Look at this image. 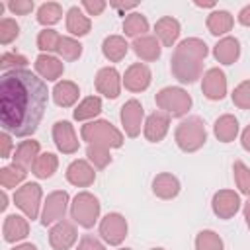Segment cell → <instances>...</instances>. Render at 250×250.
<instances>
[{"instance_id": "cell-1", "label": "cell", "mask_w": 250, "mask_h": 250, "mask_svg": "<svg viewBox=\"0 0 250 250\" xmlns=\"http://www.w3.org/2000/svg\"><path fill=\"white\" fill-rule=\"evenodd\" d=\"M49 92L43 78L27 68L2 74L0 80V123L6 133L29 137L37 131L47 109Z\"/></svg>"}, {"instance_id": "cell-2", "label": "cell", "mask_w": 250, "mask_h": 250, "mask_svg": "<svg viewBox=\"0 0 250 250\" xmlns=\"http://www.w3.org/2000/svg\"><path fill=\"white\" fill-rule=\"evenodd\" d=\"M209 49L205 41L197 37H188L180 41L172 53L170 59V70L174 78L182 84H193L197 78H201L203 72V61L207 57Z\"/></svg>"}, {"instance_id": "cell-3", "label": "cell", "mask_w": 250, "mask_h": 250, "mask_svg": "<svg viewBox=\"0 0 250 250\" xmlns=\"http://www.w3.org/2000/svg\"><path fill=\"white\" fill-rule=\"evenodd\" d=\"M174 139H176V145L180 146V150H184V152L199 150L207 141V131H205L203 119L193 115V117L180 121V125L176 127Z\"/></svg>"}, {"instance_id": "cell-4", "label": "cell", "mask_w": 250, "mask_h": 250, "mask_svg": "<svg viewBox=\"0 0 250 250\" xmlns=\"http://www.w3.org/2000/svg\"><path fill=\"white\" fill-rule=\"evenodd\" d=\"M80 135H82V141H86L88 145L98 143V145H105L109 148H119L125 141L121 131L105 119H96V121L82 125Z\"/></svg>"}, {"instance_id": "cell-5", "label": "cell", "mask_w": 250, "mask_h": 250, "mask_svg": "<svg viewBox=\"0 0 250 250\" xmlns=\"http://www.w3.org/2000/svg\"><path fill=\"white\" fill-rule=\"evenodd\" d=\"M154 100H156V105L164 113H168L172 117H182L191 107V96L184 88H180V86H166V88H162L156 94Z\"/></svg>"}, {"instance_id": "cell-6", "label": "cell", "mask_w": 250, "mask_h": 250, "mask_svg": "<svg viewBox=\"0 0 250 250\" xmlns=\"http://www.w3.org/2000/svg\"><path fill=\"white\" fill-rule=\"evenodd\" d=\"M70 217L84 229H92L100 217V201L90 191H80L70 203Z\"/></svg>"}, {"instance_id": "cell-7", "label": "cell", "mask_w": 250, "mask_h": 250, "mask_svg": "<svg viewBox=\"0 0 250 250\" xmlns=\"http://www.w3.org/2000/svg\"><path fill=\"white\" fill-rule=\"evenodd\" d=\"M41 197H43V191H41V186L39 184H23L21 188L16 189L14 193V203L16 207H20L23 211V215L27 219H37L39 217V205H41Z\"/></svg>"}, {"instance_id": "cell-8", "label": "cell", "mask_w": 250, "mask_h": 250, "mask_svg": "<svg viewBox=\"0 0 250 250\" xmlns=\"http://www.w3.org/2000/svg\"><path fill=\"white\" fill-rule=\"evenodd\" d=\"M100 236L107 244L119 246L127 236V219L121 213H107L100 221Z\"/></svg>"}, {"instance_id": "cell-9", "label": "cell", "mask_w": 250, "mask_h": 250, "mask_svg": "<svg viewBox=\"0 0 250 250\" xmlns=\"http://www.w3.org/2000/svg\"><path fill=\"white\" fill-rule=\"evenodd\" d=\"M66 207H68V193L62 191V189L51 191V193L47 195L45 203H43L41 225L47 227V225H55V223H59L61 219H64Z\"/></svg>"}, {"instance_id": "cell-10", "label": "cell", "mask_w": 250, "mask_h": 250, "mask_svg": "<svg viewBox=\"0 0 250 250\" xmlns=\"http://www.w3.org/2000/svg\"><path fill=\"white\" fill-rule=\"evenodd\" d=\"M119 117H121V125H123L127 137H137V135L141 133V125H145V123H143V119H145V109H143V105H141L139 100H135V98L127 100V102L121 105Z\"/></svg>"}, {"instance_id": "cell-11", "label": "cell", "mask_w": 250, "mask_h": 250, "mask_svg": "<svg viewBox=\"0 0 250 250\" xmlns=\"http://www.w3.org/2000/svg\"><path fill=\"white\" fill-rule=\"evenodd\" d=\"M76 238H78V230L74 223L66 219H61L49 230V244L53 246V250H68L76 242Z\"/></svg>"}, {"instance_id": "cell-12", "label": "cell", "mask_w": 250, "mask_h": 250, "mask_svg": "<svg viewBox=\"0 0 250 250\" xmlns=\"http://www.w3.org/2000/svg\"><path fill=\"white\" fill-rule=\"evenodd\" d=\"M240 197L234 189H219L213 199H211V207H213V213L219 217V219H230L238 213L240 209Z\"/></svg>"}, {"instance_id": "cell-13", "label": "cell", "mask_w": 250, "mask_h": 250, "mask_svg": "<svg viewBox=\"0 0 250 250\" xmlns=\"http://www.w3.org/2000/svg\"><path fill=\"white\" fill-rule=\"evenodd\" d=\"M201 92L207 100H223L227 96V76L221 68H209L201 78Z\"/></svg>"}, {"instance_id": "cell-14", "label": "cell", "mask_w": 250, "mask_h": 250, "mask_svg": "<svg viewBox=\"0 0 250 250\" xmlns=\"http://www.w3.org/2000/svg\"><path fill=\"white\" fill-rule=\"evenodd\" d=\"M53 143L62 154H74L78 150L80 141H78L70 121H57L53 125Z\"/></svg>"}, {"instance_id": "cell-15", "label": "cell", "mask_w": 250, "mask_h": 250, "mask_svg": "<svg viewBox=\"0 0 250 250\" xmlns=\"http://www.w3.org/2000/svg\"><path fill=\"white\" fill-rule=\"evenodd\" d=\"M121 82H123V78H121V74L117 72V68H113V66H104V68H100L98 74H96V90H98L102 96L109 98V100H115V98L119 96V92H121Z\"/></svg>"}, {"instance_id": "cell-16", "label": "cell", "mask_w": 250, "mask_h": 250, "mask_svg": "<svg viewBox=\"0 0 250 250\" xmlns=\"http://www.w3.org/2000/svg\"><path fill=\"white\" fill-rule=\"evenodd\" d=\"M150 80H152V72L143 62H133L123 74V84L129 92H145L150 86Z\"/></svg>"}, {"instance_id": "cell-17", "label": "cell", "mask_w": 250, "mask_h": 250, "mask_svg": "<svg viewBox=\"0 0 250 250\" xmlns=\"http://www.w3.org/2000/svg\"><path fill=\"white\" fill-rule=\"evenodd\" d=\"M168 129H170V115L164 111H152L143 125V133L150 143H160L166 137Z\"/></svg>"}, {"instance_id": "cell-18", "label": "cell", "mask_w": 250, "mask_h": 250, "mask_svg": "<svg viewBox=\"0 0 250 250\" xmlns=\"http://www.w3.org/2000/svg\"><path fill=\"white\" fill-rule=\"evenodd\" d=\"M66 180L76 186V188H88L94 184L96 180V172H94V166H90L88 160H72L66 168Z\"/></svg>"}, {"instance_id": "cell-19", "label": "cell", "mask_w": 250, "mask_h": 250, "mask_svg": "<svg viewBox=\"0 0 250 250\" xmlns=\"http://www.w3.org/2000/svg\"><path fill=\"white\" fill-rule=\"evenodd\" d=\"M213 57L221 64H232V62H236L238 57H240V41L236 37H230V35L219 39L217 45L213 47Z\"/></svg>"}, {"instance_id": "cell-20", "label": "cell", "mask_w": 250, "mask_h": 250, "mask_svg": "<svg viewBox=\"0 0 250 250\" xmlns=\"http://www.w3.org/2000/svg\"><path fill=\"white\" fill-rule=\"evenodd\" d=\"M62 70H64V64L49 53H41L35 59V72L47 82H55L57 78H61Z\"/></svg>"}, {"instance_id": "cell-21", "label": "cell", "mask_w": 250, "mask_h": 250, "mask_svg": "<svg viewBox=\"0 0 250 250\" xmlns=\"http://www.w3.org/2000/svg\"><path fill=\"white\" fill-rule=\"evenodd\" d=\"M2 234H4V240L6 242H18V240H23L27 234H29V223L25 217L21 215H8L4 219V225H2Z\"/></svg>"}, {"instance_id": "cell-22", "label": "cell", "mask_w": 250, "mask_h": 250, "mask_svg": "<svg viewBox=\"0 0 250 250\" xmlns=\"http://www.w3.org/2000/svg\"><path fill=\"white\" fill-rule=\"evenodd\" d=\"M154 33L164 47H172L180 37V21L172 16H162L154 23Z\"/></svg>"}, {"instance_id": "cell-23", "label": "cell", "mask_w": 250, "mask_h": 250, "mask_svg": "<svg viewBox=\"0 0 250 250\" xmlns=\"http://www.w3.org/2000/svg\"><path fill=\"white\" fill-rule=\"evenodd\" d=\"M152 191L160 199H174L180 193V182L174 174H168V172L156 174L152 180Z\"/></svg>"}, {"instance_id": "cell-24", "label": "cell", "mask_w": 250, "mask_h": 250, "mask_svg": "<svg viewBox=\"0 0 250 250\" xmlns=\"http://www.w3.org/2000/svg\"><path fill=\"white\" fill-rule=\"evenodd\" d=\"M131 47H133L135 55L143 61H156V59H160V53H162V47H160V41L156 39V35L137 37Z\"/></svg>"}, {"instance_id": "cell-25", "label": "cell", "mask_w": 250, "mask_h": 250, "mask_svg": "<svg viewBox=\"0 0 250 250\" xmlns=\"http://www.w3.org/2000/svg\"><path fill=\"white\" fill-rule=\"evenodd\" d=\"M78 96H80V88L72 80H61L53 88V100H55V104L59 107H70V105H74L76 100H78Z\"/></svg>"}, {"instance_id": "cell-26", "label": "cell", "mask_w": 250, "mask_h": 250, "mask_svg": "<svg viewBox=\"0 0 250 250\" xmlns=\"http://www.w3.org/2000/svg\"><path fill=\"white\" fill-rule=\"evenodd\" d=\"M90 27H92L90 18L78 6L68 8V12H66V31L70 35H76V37L88 35L90 33Z\"/></svg>"}, {"instance_id": "cell-27", "label": "cell", "mask_w": 250, "mask_h": 250, "mask_svg": "<svg viewBox=\"0 0 250 250\" xmlns=\"http://www.w3.org/2000/svg\"><path fill=\"white\" fill-rule=\"evenodd\" d=\"M39 141H33V139H29V141H21L20 145H18V148H16V152H14V156H12V164H18V166H21L23 170H27V168H31L33 166V162H35V158L39 156Z\"/></svg>"}, {"instance_id": "cell-28", "label": "cell", "mask_w": 250, "mask_h": 250, "mask_svg": "<svg viewBox=\"0 0 250 250\" xmlns=\"http://www.w3.org/2000/svg\"><path fill=\"white\" fill-rule=\"evenodd\" d=\"M213 133H215V137H217L221 143H230V141H234L236 135H238V119H236L234 115H230V113L221 115V117L215 121V125H213Z\"/></svg>"}, {"instance_id": "cell-29", "label": "cell", "mask_w": 250, "mask_h": 250, "mask_svg": "<svg viewBox=\"0 0 250 250\" xmlns=\"http://www.w3.org/2000/svg\"><path fill=\"white\" fill-rule=\"evenodd\" d=\"M127 51H129V45L121 35H107L102 43V53L111 62H119L127 55Z\"/></svg>"}, {"instance_id": "cell-30", "label": "cell", "mask_w": 250, "mask_h": 250, "mask_svg": "<svg viewBox=\"0 0 250 250\" xmlns=\"http://www.w3.org/2000/svg\"><path fill=\"white\" fill-rule=\"evenodd\" d=\"M232 25H234V18L227 10H215L207 16V29L213 35H225L232 29Z\"/></svg>"}, {"instance_id": "cell-31", "label": "cell", "mask_w": 250, "mask_h": 250, "mask_svg": "<svg viewBox=\"0 0 250 250\" xmlns=\"http://www.w3.org/2000/svg\"><path fill=\"white\" fill-rule=\"evenodd\" d=\"M57 168H59L57 154L55 152H41L35 158V162L31 166V172H33V176H37L41 180H47V178H51L57 172Z\"/></svg>"}, {"instance_id": "cell-32", "label": "cell", "mask_w": 250, "mask_h": 250, "mask_svg": "<svg viewBox=\"0 0 250 250\" xmlns=\"http://www.w3.org/2000/svg\"><path fill=\"white\" fill-rule=\"evenodd\" d=\"M100 111H102V100L98 96H88L76 105V109L72 111V117L76 121H86L100 115Z\"/></svg>"}, {"instance_id": "cell-33", "label": "cell", "mask_w": 250, "mask_h": 250, "mask_svg": "<svg viewBox=\"0 0 250 250\" xmlns=\"http://www.w3.org/2000/svg\"><path fill=\"white\" fill-rule=\"evenodd\" d=\"M123 31H125V35L135 37V39L143 37L148 31V20L139 12H133L123 20Z\"/></svg>"}, {"instance_id": "cell-34", "label": "cell", "mask_w": 250, "mask_h": 250, "mask_svg": "<svg viewBox=\"0 0 250 250\" xmlns=\"http://www.w3.org/2000/svg\"><path fill=\"white\" fill-rule=\"evenodd\" d=\"M25 176H27V170H23L18 164H10V166L0 168V184H2L4 189L16 188L18 184H21L25 180Z\"/></svg>"}, {"instance_id": "cell-35", "label": "cell", "mask_w": 250, "mask_h": 250, "mask_svg": "<svg viewBox=\"0 0 250 250\" xmlns=\"http://www.w3.org/2000/svg\"><path fill=\"white\" fill-rule=\"evenodd\" d=\"M61 18H62V6L57 2H45L37 10V21L41 25H53L61 21Z\"/></svg>"}, {"instance_id": "cell-36", "label": "cell", "mask_w": 250, "mask_h": 250, "mask_svg": "<svg viewBox=\"0 0 250 250\" xmlns=\"http://www.w3.org/2000/svg\"><path fill=\"white\" fill-rule=\"evenodd\" d=\"M86 156L88 160L94 164V168H105L109 162H111V154H109V146L105 145H98V143H92L88 145L86 148Z\"/></svg>"}, {"instance_id": "cell-37", "label": "cell", "mask_w": 250, "mask_h": 250, "mask_svg": "<svg viewBox=\"0 0 250 250\" xmlns=\"http://www.w3.org/2000/svg\"><path fill=\"white\" fill-rule=\"evenodd\" d=\"M195 250H225V244L215 230H201L195 236Z\"/></svg>"}, {"instance_id": "cell-38", "label": "cell", "mask_w": 250, "mask_h": 250, "mask_svg": "<svg viewBox=\"0 0 250 250\" xmlns=\"http://www.w3.org/2000/svg\"><path fill=\"white\" fill-rule=\"evenodd\" d=\"M59 43H61V35H59L55 29L45 27V29H41L39 35H37V47H39V51H43V53H53V51H57V49H59Z\"/></svg>"}, {"instance_id": "cell-39", "label": "cell", "mask_w": 250, "mask_h": 250, "mask_svg": "<svg viewBox=\"0 0 250 250\" xmlns=\"http://www.w3.org/2000/svg\"><path fill=\"white\" fill-rule=\"evenodd\" d=\"M57 53H59L64 61H76V59H80V55H82V45H80L74 37H61V43H59Z\"/></svg>"}, {"instance_id": "cell-40", "label": "cell", "mask_w": 250, "mask_h": 250, "mask_svg": "<svg viewBox=\"0 0 250 250\" xmlns=\"http://www.w3.org/2000/svg\"><path fill=\"white\" fill-rule=\"evenodd\" d=\"M232 172H234V182L238 186V189L250 197V168L242 162V160H234L232 164Z\"/></svg>"}, {"instance_id": "cell-41", "label": "cell", "mask_w": 250, "mask_h": 250, "mask_svg": "<svg viewBox=\"0 0 250 250\" xmlns=\"http://www.w3.org/2000/svg\"><path fill=\"white\" fill-rule=\"evenodd\" d=\"M20 35V25L16 20L12 18H2L0 20V43L2 45H10L14 39H18Z\"/></svg>"}, {"instance_id": "cell-42", "label": "cell", "mask_w": 250, "mask_h": 250, "mask_svg": "<svg viewBox=\"0 0 250 250\" xmlns=\"http://www.w3.org/2000/svg\"><path fill=\"white\" fill-rule=\"evenodd\" d=\"M232 104L240 109H250V80L240 82L234 90H232Z\"/></svg>"}, {"instance_id": "cell-43", "label": "cell", "mask_w": 250, "mask_h": 250, "mask_svg": "<svg viewBox=\"0 0 250 250\" xmlns=\"http://www.w3.org/2000/svg\"><path fill=\"white\" fill-rule=\"evenodd\" d=\"M27 64V59L20 53H4L2 59H0V68L4 72H10V70H18V68H25Z\"/></svg>"}, {"instance_id": "cell-44", "label": "cell", "mask_w": 250, "mask_h": 250, "mask_svg": "<svg viewBox=\"0 0 250 250\" xmlns=\"http://www.w3.org/2000/svg\"><path fill=\"white\" fill-rule=\"evenodd\" d=\"M8 10L12 14H18V16H25L33 10V0H10L8 2Z\"/></svg>"}, {"instance_id": "cell-45", "label": "cell", "mask_w": 250, "mask_h": 250, "mask_svg": "<svg viewBox=\"0 0 250 250\" xmlns=\"http://www.w3.org/2000/svg\"><path fill=\"white\" fill-rule=\"evenodd\" d=\"M76 250H105V246L92 234H84L78 242V248Z\"/></svg>"}, {"instance_id": "cell-46", "label": "cell", "mask_w": 250, "mask_h": 250, "mask_svg": "<svg viewBox=\"0 0 250 250\" xmlns=\"http://www.w3.org/2000/svg\"><path fill=\"white\" fill-rule=\"evenodd\" d=\"M105 2L104 0H84L82 2V8L90 14V16H100L104 10H105Z\"/></svg>"}, {"instance_id": "cell-47", "label": "cell", "mask_w": 250, "mask_h": 250, "mask_svg": "<svg viewBox=\"0 0 250 250\" xmlns=\"http://www.w3.org/2000/svg\"><path fill=\"white\" fill-rule=\"evenodd\" d=\"M0 145H2V150H0V154H2V158H8L10 156V152H12V137H10V133H0Z\"/></svg>"}, {"instance_id": "cell-48", "label": "cell", "mask_w": 250, "mask_h": 250, "mask_svg": "<svg viewBox=\"0 0 250 250\" xmlns=\"http://www.w3.org/2000/svg\"><path fill=\"white\" fill-rule=\"evenodd\" d=\"M238 21L246 27H250V4H246L240 12H238Z\"/></svg>"}, {"instance_id": "cell-49", "label": "cell", "mask_w": 250, "mask_h": 250, "mask_svg": "<svg viewBox=\"0 0 250 250\" xmlns=\"http://www.w3.org/2000/svg\"><path fill=\"white\" fill-rule=\"evenodd\" d=\"M240 143H242V148L250 152V125L242 131V135H240Z\"/></svg>"}, {"instance_id": "cell-50", "label": "cell", "mask_w": 250, "mask_h": 250, "mask_svg": "<svg viewBox=\"0 0 250 250\" xmlns=\"http://www.w3.org/2000/svg\"><path fill=\"white\" fill-rule=\"evenodd\" d=\"M12 250H37V246H35V244H31V242H23V244L14 246Z\"/></svg>"}, {"instance_id": "cell-51", "label": "cell", "mask_w": 250, "mask_h": 250, "mask_svg": "<svg viewBox=\"0 0 250 250\" xmlns=\"http://www.w3.org/2000/svg\"><path fill=\"white\" fill-rule=\"evenodd\" d=\"M244 219H246V225L250 229V199L244 203Z\"/></svg>"}, {"instance_id": "cell-52", "label": "cell", "mask_w": 250, "mask_h": 250, "mask_svg": "<svg viewBox=\"0 0 250 250\" xmlns=\"http://www.w3.org/2000/svg\"><path fill=\"white\" fill-rule=\"evenodd\" d=\"M0 201H2V203H0V209L4 211V209L8 207V195H6V191H2V193H0Z\"/></svg>"}, {"instance_id": "cell-53", "label": "cell", "mask_w": 250, "mask_h": 250, "mask_svg": "<svg viewBox=\"0 0 250 250\" xmlns=\"http://www.w3.org/2000/svg\"><path fill=\"white\" fill-rule=\"evenodd\" d=\"M137 4L133 2V4H113V8H117V10H131V8H135Z\"/></svg>"}, {"instance_id": "cell-54", "label": "cell", "mask_w": 250, "mask_h": 250, "mask_svg": "<svg viewBox=\"0 0 250 250\" xmlns=\"http://www.w3.org/2000/svg\"><path fill=\"white\" fill-rule=\"evenodd\" d=\"M195 6H199V8H213L215 2H195Z\"/></svg>"}, {"instance_id": "cell-55", "label": "cell", "mask_w": 250, "mask_h": 250, "mask_svg": "<svg viewBox=\"0 0 250 250\" xmlns=\"http://www.w3.org/2000/svg\"><path fill=\"white\" fill-rule=\"evenodd\" d=\"M150 250H164V248H150Z\"/></svg>"}, {"instance_id": "cell-56", "label": "cell", "mask_w": 250, "mask_h": 250, "mask_svg": "<svg viewBox=\"0 0 250 250\" xmlns=\"http://www.w3.org/2000/svg\"><path fill=\"white\" fill-rule=\"evenodd\" d=\"M119 250H131V248H119Z\"/></svg>"}]
</instances>
